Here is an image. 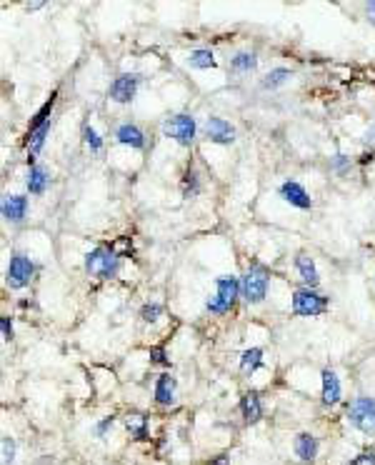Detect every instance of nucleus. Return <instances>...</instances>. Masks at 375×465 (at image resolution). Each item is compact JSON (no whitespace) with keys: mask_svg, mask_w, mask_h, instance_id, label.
<instances>
[{"mask_svg":"<svg viewBox=\"0 0 375 465\" xmlns=\"http://www.w3.org/2000/svg\"><path fill=\"white\" fill-rule=\"evenodd\" d=\"M160 305L158 303H148V305H143V310H140V318H143L145 323H156L158 320V316H160Z\"/></svg>","mask_w":375,"mask_h":465,"instance_id":"nucleus-25","label":"nucleus"},{"mask_svg":"<svg viewBox=\"0 0 375 465\" xmlns=\"http://www.w3.org/2000/svg\"><path fill=\"white\" fill-rule=\"evenodd\" d=\"M262 366V350L260 348H250V350H245L243 358H240V370L243 373H253L256 368Z\"/></svg>","mask_w":375,"mask_h":465,"instance_id":"nucleus-20","label":"nucleus"},{"mask_svg":"<svg viewBox=\"0 0 375 465\" xmlns=\"http://www.w3.org/2000/svg\"><path fill=\"white\" fill-rule=\"evenodd\" d=\"M150 355H153V360H156V363H168V358H165V353H162L160 348H153V350H150Z\"/></svg>","mask_w":375,"mask_h":465,"instance_id":"nucleus-32","label":"nucleus"},{"mask_svg":"<svg viewBox=\"0 0 375 465\" xmlns=\"http://www.w3.org/2000/svg\"><path fill=\"white\" fill-rule=\"evenodd\" d=\"M365 140H368V143H375V128H370V131H368V138H365Z\"/></svg>","mask_w":375,"mask_h":465,"instance_id":"nucleus-33","label":"nucleus"},{"mask_svg":"<svg viewBox=\"0 0 375 465\" xmlns=\"http://www.w3.org/2000/svg\"><path fill=\"white\" fill-rule=\"evenodd\" d=\"M125 425H128V430L135 433L138 438H145V425H148V421H145L143 416H128L125 418Z\"/></svg>","mask_w":375,"mask_h":465,"instance_id":"nucleus-24","label":"nucleus"},{"mask_svg":"<svg viewBox=\"0 0 375 465\" xmlns=\"http://www.w3.org/2000/svg\"><path fill=\"white\" fill-rule=\"evenodd\" d=\"M328 308V298L312 291H295L293 293V310L298 316H320Z\"/></svg>","mask_w":375,"mask_h":465,"instance_id":"nucleus-6","label":"nucleus"},{"mask_svg":"<svg viewBox=\"0 0 375 465\" xmlns=\"http://www.w3.org/2000/svg\"><path fill=\"white\" fill-rule=\"evenodd\" d=\"M340 400V380L333 370H323V403L335 405Z\"/></svg>","mask_w":375,"mask_h":465,"instance_id":"nucleus-14","label":"nucleus"},{"mask_svg":"<svg viewBox=\"0 0 375 465\" xmlns=\"http://www.w3.org/2000/svg\"><path fill=\"white\" fill-rule=\"evenodd\" d=\"M233 70H238V73H250V70L258 65V58L253 56V53H238L235 58H233Z\"/></svg>","mask_w":375,"mask_h":465,"instance_id":"nucleus-21","label":"nucleus"},{"mask_svg":"<svg viewBox=\"0 0 375 465\" xmlns=\"http://www.w3.org/2000/svg\"><path fill=\"white\" fill-rule=\"evenodd\" d=\"M240 410H243L245 423H258V421H260L262 408H260V398H258V393H245L243 400H240Z\"/></svg>","mask_w":375,"mask_h":465,"instance_id":"nucleus-16","label":"nucleus"},{"mask_svg":"<svg viewBox=\"0 0 375 465\" xmlns=\"http://www.w3.org/2000/svg\"><path fill=\"white\" fill-rule=\"evenodd\" d=\"M33 263L28 255L18 253V255H12L10 258V266H8V283H10V288H23L31 283L33 278Z\"/></svg>","mask_w":375,"mask_h":465,"instance_id":"nucleus-7","label":"nucleus"},{"mask_svg":"<svg viewBox=\"0 0 375 465\" xmlns=\"http://www.w3.org/2000/svg\"><path fill=\"white\" fill-rule=\"evenodd\" d=\"M215 288H218V293H215V298L208 300V310L220 316V313H228L235 303L238 293H240V280L233 278V275H223V278L215 280Z\"/></svg>","mask_w":375,"mask_h":465,"instance_id":"nucleus-2","label":"nucleus"},{"mask_svg":"<svg viewBox=\"0 0 375 465\" xmlns=\"http://www.w3.org/2000/svg\"><path fill=\"white\" fill-rule=\"evenodd\" d=\"M333 165H335V170H345V168L350 165V158H345V155H335Z\"/></svg>","mask_w":375,"mask_h":465,"instance_id":"nucleus-30","label":"nucleus"},{"mask_svg":"<svg viewBox=\"0 0 375 465\" xmlns=\"http://www.w3.org/2000/svg\"><path fill=\"white\" fill-rule=\"evenodd\" d=\"M288 78H290V70H288V68H275V70H270V73L265 75L262 88H278V85H283Z\"/></svg>","mask_w":375,"mask_h":465,"instance_id":"nucleus-23","label":"nucleus"},{"mask_svg":"<svg viewBox=\"0 0 375 465\" xmlns=\"http://www.w3.org/2000/svg\"><path fill=\"white\" fill-rule=\"evenodd\" d=\"M83 136H85V143L90 145V150H95L98 153L100 148H103V140L98 138V133L90 128V125H85V131H83Z\"/></svg>","mask_w":375,"mask_h":465,"instance_id":"nucleus-26","label":"nucleus"},{"mask_svg":"<svg viewBox=\"0 0 375 465\" xmlns=\"http://www.w3.org/2000/svg\"><path fill=\"white\" fill-rule=\"evenodd\" d=\"M112 423H115V418H112V416H110V418H106V421L100 423V425H98V435H100V438L106 435V430H108V428H112Z\"/></svg>","mask_w":375,"mask_h":465,"instance_id":"nucleus-31","label":"nucleus"},{"mask_svg":"<svg viewBox=\"0 0 375 465\" xmlns=\"http://www.w3.org/2000/svg\"><path fill=\"white\" fill-rule=\"evenodd\" d=\"M48 133H50V120L45 125H40V128H31V133H28V150H31V155L40 153Z\"/></svg>","mask_w":375,"mask_h":465,"instance_id":"nucleus-19","label":"nucleus"},{"mask_svg":"<svg viewBox=\"0 0 375 465\" xmlns=\"http://www.w3.org/2000/svg\"><path fill=\"white\" fill-rule=\"evenodd\" d=\"M120 258L115 255V250L110 248H95L93 253L85 255V270L95 278H112L118 273Z\"/></svg>","mask_w":375,"mask_h":465,"instance_id":"nucleus-1","label":"nucleus"},{"mask_svg":"<svg viewBox=\"0 0 375 465\" xmlns=\"http://www.w3.org/2000/svg\"><path fill=\"white\" fill-rule=\"evenodd\" d=\"M138 78L135 73H125L120 75V78H115L110 85V98L115 100V103H131L133 98H135V90H138Z\"/></svg>","mask_w":375,"mask_h":465,"instance_id":"nucleus-8","label":"nucleus"},{"mask_svg":"<svg viewBox=\"0 0 375 465\" xmlns=\"http://www.w3.org/2000/svg\"><path fill=\"white\" fill-rule=\"evenodd\" d=\"M45 186H48V173L40 165H33L31 173H28V190L40 195L45 190Z\"/></svg>","mask_w":375,"mask_h":465,"instance_id":"nucleus-18","label":"nucleus"},{"mask_svg":"<svg viewBox=\"0 0 375 465\" xmlns=\"http://www.w3.org/2000/svg\"><path fill=\"white\" fill-rule=\"evenodd\" d=\"M115 138H118V143L123 145H131V148H143L145 145V136L140 133V128H135V125L131 123H123L115 131Z\"/></svg>","mask_w":375,"mask_h":465,"instance_id":"nucleus-12","label":"nucleus"},{"mask_svg":"<svg viewBox=\"0 0 375 465\" xmlns=\"http://www.w3.org/2000/svg\"><path fill=\"white\" fill-rule=\"evenodd\" d=\"M0 328H3V341L10 343V341H12V325H10V318H0Z\"/></svg>","mask_w":375,"mask_h":465,"instance_id":"nucleus-28","label":"nucleus"},{"mask_svg":"<svg viewBox=\"0 0 375 465\" xmlns=\"http://www.w3.org/2000/svg\"><path fill=\"white\" fill-rule=\"evenodd\" d=\"M240 293L248 303H260L268 293V270L262 266H250L243 283H240Z\"/></svg>","mask_w":375,"mask_h":465,"instance_id":"nucleus-4","label":"nucleus"},{"mask_svg":"<svg viewBox=\"0 0 375 465\" xmlns=\"http://www.w3.org/2000/svg\"><path fill=\"white\" fill-rule=\"evenodd\" d=\"M350 465H375V455L373 453H362V455H358L356 460Z\"/></svg>","mask_w":375,"mask_h":465,"instance_id":"nucleus-29","label":"nucleus"},{"mask_svg":"<svg viewBox=\"0 0 375 465\" xmlns=\"http://www.w3.org/2000/svg\"><path fill=\"white\" fill-rule=\"evenodd\" d=\"M12 460H15V443L10 441V435H6L3 438V463L10 465Z\"/></svg>","mask_w":375,"mask_h":465,"instance_id":"nucleus-27","label":"nucleus"},{"mask_svg":"<svg viewBox=\"0 0 375 465\" xmlns=\"http://www.w3.org/2000/svg\"><path fill=\"white\" fill-rule=\"evenodd\" d=\"M281 195L290 205H295V208H303V211H308V208L312 205L310 203V195L306 193V188L300 186V183H293V180L283 183V186H281Z\"/></svg>","mask_w":375,"mask_h":465,"instance_id":"nucleus-10","label":"nucleus"},{"mask_svg":"<svg viewBox=\"0 0 375 465\" xmlns=\"http://www.w3.org/2000/svg\"><path fill=\"white\" fill-rule=\"evenodd\" d=\"M295 453H298L300 460L310 463V460H315V455H318V441H315L310 433H300L298 438H295Z\"/></svg>","mask_w":375,"mask_h":465,"instance_id":"nucleus-13","label":"nucleus"},{"mask_svg":"<svg viewBox=\"0 0 375 465\" xmlns=\"http://www.w3.org/2000/svg\"><path fill=\"white\" fill-rule=\"evenodd\" d=\"M295 268H298L300 278L306 280L308 286H318V268H315V263H312V258H308L306 253H300L298 258H295Z\"/></svg>","mask_w":375,"mask_h":465,"instance_id":"nucleus-17","label":"nucleus"},{"mask_svg":"<svg viewBox=\"0 0 375 465\" xmlns=\"http://www.w3.org/2000/svg\"><path fill=\"white\" fill-rule=\"evenodd\" d=\"M206 136H208V140H212V143H220V145H228V143H233V140H235V131H233V125L225 123L223 118H208Z\"/></svg>","mask_w":375,"mask_h":465,"instance_id":"nucleus-9","label":"nucleus"},{"mask_svg":"<svg viewBox=\"0 0 375 465\" xmlns=\"http://www.w3.org/2000/svg\"><path fill=\"white\" fill-rule=\"evenodd\" d=\"M195 131H198V125H195L193 115H173L162 123V133L173 140H178L181 145H190L195 140Z\"/></svg>","mask_w":375,"mask_h":465,"instance_id":"nucleus-5","label":"nucleus"},{"mask_svg":"<svg viewBox=\"0 0 375 465\" xmlns=\"http://www.w3.org/2000/svg\"><path fill=\"white\" fill-rule=\"evenodd\" d=\"M25 211H28V200L23 195H8L3 200V215L10 220V223H20L25 218Z\"/></svg>","mask_w":375,"mask_h":465,"instance_id":"nucleus-11","label":"nucleus"},{"mask_svg":"<svg viewBox=\"0 0 375 465\" xmlns=\"http://www.w3.org/2000/svg\"><path fill=\"white\" fill-rule=\"evenodd\" d=\"M156 400L160 405H170L175 400V378L173 375H160L156 383Z\"/></svg>","mask_w":375,"mask_h":465,"instance_id":"nucleus-15","label":"nucleus"},{"mask_svg":"<svg viewBox=\"0 0 375 465\" xmlns=\"http://www.w3.org/2000/svg\"><path fill=\"white\" fill-rule=\"evenodd\" d=\"M190 65L193 68H215V58L210 50H193L190 53Z\"/></svg>","mask_w":375,"mask_h":465,"instance_id":"nucleus-22","label":"nucleus"},{"mask_svg":"<svg viewBox=\"0 0 375 465\" xmlns=\"http://www.w3.org/2000/svg\"><path fill=\"white\" fill-rule=\"evenodd\" d=\"M350 423L365 435H375V400L373 398H356L348 408Z\"/></svg>","mask_w":375,"mask_h":465,"instance_id":"nucleus-3","label":"nucleus"}]
</instances>
